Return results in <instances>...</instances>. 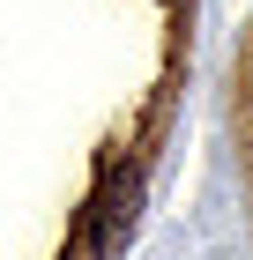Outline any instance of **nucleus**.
I'll list each match as a JSON object with an SVG mask.
<instances>
[{"instance_id":"1","label":"nucleus","mask_w":253,"mask_h":260,"mask_svg":"<svg viewBox=\"0 0 253 260\" xmlns=\"http://www.w3.org/2000/svg\"><path fill=\"white\" fill-rule=\"evenodd\" d=\"M134 208H142V171H112L104 193L90 201V260H112L134 231Z\"/></svg>"}]
</instances>
